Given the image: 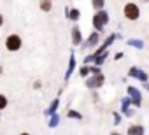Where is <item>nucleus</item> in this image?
<instances>
[{"mask_svg": "<svg viewBox=\"0 0 149 135\" xmlns=\"http://www.w3.org/2000/svg\"><path fill=\"white\" fill-rule=\"evenodd\" d=\"M6 46H7L9 51H16V49H19V46H21V39H19V35H9L7 40H6Z\"/></svg>", "mask_w": 149, "mask_h": 135, "instance_id": "f257e3e1", "label": "nucleus"}, {"mask_svg": "<svg viewBox=\"0 0 149 135\" xmlns=\"http://www.w3.org/2000/svg\"><path fill=\"white\" fill-rule=\"evenodd\" d=\"M125 16L128 19H137L139 18V7L135 4H126L125 6Z\"/></svg>", "mask_w": 149, "mask_h": 135, "instance_id": "f03ea898", "label": "nucleus"}, {"mask_svg": "<svg viewBox=\"0 0 149 135\" xmlns=\"http://www.w3.org/2000/svg\"><path fill=\"white\" fill-rule=\"evenodd\" d=\"M104 21H105V16H100V18H98V16H95V19H93V23H95V26H97V28H98Z\"/></svg>", "mask_w": 149, "mask_h": 135, "instance_id": "7ed1b4c3", "label": "nucleus"}, {"mask_svg": "<svg viewBox=\"0 0 149 135\" xmlns=\"http://www.w3.org/2000/svg\"><path fill=\"white\" fill-rule=\"evenodd\" d=\"M40 7H42L44 11H49V7H51V2H49V0H42V2H40Z\"/></svg>", "mask_w": 149, "mask_h": 135, "instance_id": "20e7f679", "label": "nucleus"}, {"mask_svg": "<svg viewBox=\"0 0 149 135\" xmlns=\"http://www.w3.org/2000/svg\"><path fill=\"white\" fill-rule=\"evenodd\" d=\"M7 105V100H6V97L4 95H0V109H4Z\"/></svg>", "mask_w": 149, "mask_h": 135, "instance_id": "39448f33", "label": "nucleus"}, {"mask_svg": "<svg viewBox=\"0 0 149 135\" xmlns=\"http://www.w3.org/2000/svg\"><path fill=\"white\" fill-rule=\"evenodd\" d=\"M130 133H142V128H140V126H135V128H130Z\"/></svg>", "mask_w": 149, "mask_h": 135, "instance_id": "423d86ee", "label": "nucleus"}, {"mask_svg": "<svg viewBox=\"0 0 149 135\" xmlns=\"http://www.w3.org/2000/svg\"><path fill=\"white\" fill-rule=\"evenodd\" d=\"M2 21H4V18H2V16H0V25H2Z\"/></svg>", "mask_w": 149, "mask_h": 135, "instance_id": "0eeeda50", "label": "nucleus"}, {"mask_svg": "<svg viewBox=\"0 0 149 135\" xmlns=\"http://www.w3.org/2000/svg\"><path fill=\"white\" fill-rule=\"evenodd\" d=\"M0 72H2V67H0Z\"/></svg>", "mask_w": 149, "mask_h": 135, "instance_id": "6e6552de", "label": "nucleus"}]
</instances>
